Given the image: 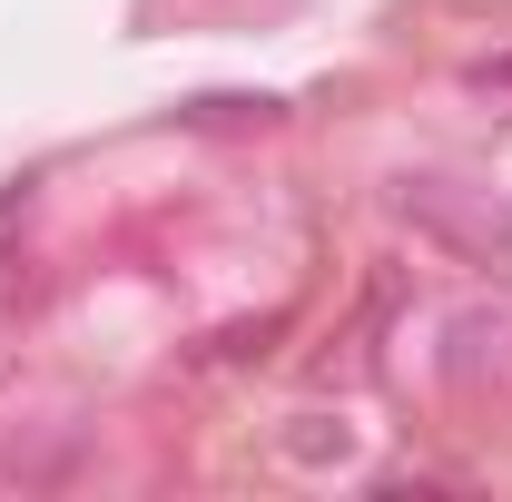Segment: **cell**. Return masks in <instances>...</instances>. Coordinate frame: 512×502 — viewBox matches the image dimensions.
<instances>
[{
    "label": "cell",
    "mask_w": 512,
    "mask_h": 502,
    "mask_svg": "<svg viewBox=\"0 0 512 502\" xmlns=\"http://www.w3.org/2000/svg\"><path fill=\"white\" fill-rule=\"evenodd\" d=\"M473 79H483V89H512V60H483Z\"/></svg>",
    "instance_id": "1"
}]
</instances>
